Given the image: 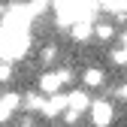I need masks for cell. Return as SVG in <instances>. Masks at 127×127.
<instances>
[{
    "label": "cell",
    "mask_w": 127,
    "mask_h": 127,
    "mask_svg": "<svg viewBox=\"0 0 127 127\" xmlns=\"http://www.w3.org/2000/svg\"><path fill=\"white\" fill-rule=\"evenodd\" d=\"M67 106H70V100H67V94H49L45 97V106H42V115L45 118H58V115H64L67 112Z\"/></svg>",
    "instance_id": "cell-1"
},
{
    "label": "cell",
    "mask_w": 127,
    "mask_h": 127,
    "mask_svg": "<svg viewBox=\"0 0 127 127\" xmlns=\"http://www.w3.org/2000/svg\"><path fill=\"white\" fill-rule=\"evenodd\" d=\"M88 112H91V121H94V124H97V127H103V124H109V121H112L115 109H112V103H106V100H94Z\"/></svg>",
    "instance_id": "cell-2"
},
{
    "label": "cell",
    "mask_w": 127,
    "mask_h": 127,
    "mask_svg": "<svg viewBox=\"0 0 127 127\" xmlns=\"http://www.w3.org/2000/svg\"><path fill=\"white\" fill-rule=\"evenodd\" d=\"M70 36H73L76 42H88V39H94V24H91L88 15H82V18H76V21L70 24Z\"/></svg>",
    "instance_id": "cell-3"
},
{
    "label": "cell",
    "mask_w": 127,
    "mask_h": 127,
    "mask_svg": "<svg viewBox=\"0 0 127 127\" xmlns=\"http://www.w3.org/2000/svg\"><path fill=\"white\" fill-rule=\"evenodd\" d=\"M67 100H70V112H79V115H82V112H88V109H91V100H88V88L82 85V88H76V91H70L67 94Z\"/></svg>",
    "instance_id": "cell-4"
},
{
    "label": "cell",
    "mask_w": 127,
    "mask_h": 127,
    "mask_svg": "<svg viewBox=\"0 0 127 127\" xmlns=\"http://www.w3.org/2000/svg\"><path fill=\"white\" fill-rule=\"evenodd\" d=\"M64 88V76L58 73V70H49V73H42L39 76V91L49 97V94H58Z\"/></svg>",
    "instance_id": "cell-5"
},
{
    "label": "cell",
    "mask_w": 127,
    "mask_h": 127,
    "mask_svg": "<svg viewBox=\"0 0 127 127\" xmlns=\"http://www.w3.org/2000/svg\"><path fill=\"white\" fill-rule=\"evenodd\" d=\"M42 106H45V94L27 91L24 97H21V109H24V112H42Z\"/></svg>",
    "instance_id": "cell-6"
},
{
    "label": "cell",
    "mask_w": 127,
    "mask_h": 127,
    "mask_svg": "<svg viewBox=\"0 0 127 127\" xmlns=\"http://www.w3.org/2000/svg\"><path fill=\"white\" fill-rule=\"evenodd\" d=\"M106 82V73L100 70V67H88L85 73H82V85L85 88H100Z\"/></svg>",
    "instance_id": "cell-7"
},
{
    "label": "cell",
    "mask_w": 127,
    "mask_h": 127,
    "mask_svg": "<svg viewBox=\"0 0 127 127\" xmlns=\"http://www.w3.org/2000/svg\"><path fill=\"white\" fill-rule=\"evenodd\" d=\"M21 97H24V94H15V91H6V94H0V100H3V106L9 109V115L21 109Z\"/></svg>",
    "instance_id": "cell-8"
},
{
    "label": "cell",
    "mask_w": 127,
    "mask_h": 127,
    "mask_svg": "<svg viewBox=\"0 0 127 127\" xmlns=\"http://www.w3.org/2000/svg\"><path fill=\"white\" fill-rule=\"evenodd\" d=\"M115 36V27L112 24H94V39H103V42H109V39H112Z\"/></svg>",
    "instance_id": "cell-9"
},
{
    "label": "cell",
    "mask_w": 127,
    "mask_h": 127,
    "mask_svg": "<svg viewBox=\"0 0 127 127\" xmlns=\"http://www.w3.org/2000/svg\"><path fill=\"white\" fill-rule=\"evenodd\" d=\"M55 55H58L55 45H45V49H42V64H52V61H55Z\"/></svg>",
    "instance_id": "cell-10"
},
{
    "label": "cell",
    "mask_w": 127,
    "mask_h": 127,
    "mask_svg": "<svg viewBox=\"0 0 127 127\" xmlns=\"http://www.w3.org/2000/svg\"><path fill=\"white\" fill-rule=\"evenodd\" d=\"M6 118H9V109L3 106V100H0V121H6Z\"/></svg>",
    "instance_id": "cell-11"
},
{
    "label": "cell",
    "mask_w": 127,
    "mask_h": 127,
    "mask_svg": "<svg viewBox=\"0 0 127 127\" xmlns=\"http://www.w3.org/2000/svg\"><path fill=\"white\" fill-rule=\"evenodd\" d=\"M118 97H121V100H127V82H124V85L118 88Z\"/></svg>",
    "instance_id": "cell-12"
},
{
    "label": "cell",
    "mask_w": 127,
    "mask_h": 127,
    "mask_svg": "<svg viewBox=\"0 0 127 127\" xmlns=\"http://www.w3.org/2000/svg\"><path fill=\"white\" fill-rule=\"evenodd\" d=\"M124 52H127V36H124Z\"/></svg>",
    "instance_id": "cell-13"
}]
</instances>
